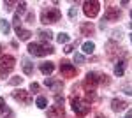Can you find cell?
I'll return each instance as SVG.
<instances>
[{
  "label": "cell",
  "instance_id": "obj_1",
  "mask_svg": "<svg viewBox=\"0 0 132 118\" xmlns=\"http://www.w3.org/2000/svg\"><path fill=\"white\" fill-rule=\"evenodd\" d=\"M28 53L34 57H46V55H53L55 48L48 46V44H37V42H30L28 44Z\"/></svg>",
  "mask_w": 132,
  "mask_h": 118
},
{
  "label": "cell",
  "instance_id": "obj_2",
  "mask_svg": "<svg viewBox=\"0 0 132 118\" xmlns=\"http://www.w3.org/2000/svg\"><path fill=\"white\" fill-rule=\"evenodd\" d=\"M14 65H16L14 57H11V55L2 57V58H0V78H2V79L7 78V76H9V72L14 69Z\"/></svg>",
  "mask_w": 132,
  "mask_h": 118
},
{
  "label": "cell",
  "instance_id": "obj_3",
  "mask_svg": "<svg viewBox=\"0 0 132 118\" xmlns=\"http://www.w3.org/2000/svg\"><path fill=\"white\" fill-rule=\"evenodd\" d=\"M71 104H72V111L76 113L78 118H85L88 113H90V104H88V102H83L81 99L74 97L71 100Z\"/></svg>",
  "mask_w": 132,
  "mask_h": 118
},
{
  "label": "cell",
  "instance_id": "obj_4",
  "mask_svg": "<svg viewBox=\"0 0 132 118\" xmlns=\"http://www.w3.org/2000/svg\"><path fill=\"white\" fill-rule=\"evenodd\" d=\"M62 18V12L56 7H48V9L42 11L41 14V21L44 25H48V23H56V21H60Z\"/></svg>",
  "mask_w": 132,
  "mask_h": 118
},
{
  "label": "cell",
  "instance_id": "obj_5",
  "mask_svg": "<svg viewBox=\"0 0 132 118\" xmlns=\"http://www.w3.org/2000/svg\"><path fill=\"white\" fill-rule=\"evenodd\" d=\"M12 27L16 30V34H18V37L21 41H28L32 37V32L30 30H25L21 27V20H20V14H14V18H12Z\"/></svg>",
  "mask_w": 132,
  "mask_h": 118
},
{
  "label": "cell",
  "instance_id": "obj_6",
  "mask_svg": "<svg viewBox=\"0 0 132 118\" xmlns=\"http://www.w3.org/2000/svg\"><path fill=\"white\" fill-rule=\"evenodd\" d=\"M99 81H101V78H99L95 72H88L86 78H85V81H83V88L86 90V92H93V90L97 88Z\"/></svg>",
  "mask_w": 132,
  "mask_h": 118
},
{
  "label": "cell",
  "instance_id": "obj_7",
  "mask_svg": "<svg viewBox=\"0 0 132 118\" xmlns=\"http://www.w3.org/2000/svg\"><path fill=\"white\" fill-rule=\"evenodd\" d=\"M83 11H85V14H86L88 18H95V16L99 14V11H101V4H99L97 0L85 2V4H83Z\"/></svg>",
  "mask_w": 132,
  "mask_h": 118
},
{
  "label": "cell",
  "instance_id": "obj_8",
  "mask_svg": "<svg viewBox=\"0 0 132 118\" xmlns=\"http://www.w3.org/2000/svg\"><path fill=\"white\" fill-rule=\"evenodd\" d=\"M60 72H62V76H65V78H72V76H76L78 69H76L72 64H69L67 60H62V64H60Z\"/></svg>",
  "mask_w": 132,
  "mask_h": 118
},
{
  "label": "cell",
  "instance_id": "obj_9",
  "mask_svg": "<svg viewBox=\"0 0 132 118\" xmlns=\"http://www.w3.org/2000/svg\"><path fill=\"white\" fill-rule=\"evenodd\" d=\"M12 97L16 99V100H20V102H23V104H30L32 102V97L28 95V92H25V90H14Z\"/></svg>",
  "mask_w": 132,
  "mask_h": 118
},
{
  "label": "cell",
  "instance_id": "obj_10",
  "mask_svg": "<svg viewBox=\"0 0 132 118\" xmlns=\"http://www.w3.org/2000/svg\"><path fill=\"white\" fill-rule=\"evenodd\" d=\"M63 115V106H51L48 108V118H62Z\"/></svg>",
  "mask_w": 132,
  "mask_h": 118
},
{
  "label": "cell",
  "instance_id": "obj_11",
  "mask_svg": "<svg viewBox=\"0 0 132 118\" xmlns=\"http://www.w3.org/2000/svg\"><path fill=\"white\" fill-rule=\"evenodd\" d=\"M120 18V11L116 9V7H109V9L104 12V20L106 21H114Z\"/></svg>",
  "mask_w": 132,
  "mask_h": 118
},
{
  "label": "cell",
  "instance_id": "obj_12",
  "mask_svg": "<svg viewBox=\"0 0 132 118\" xmlns=\"http://www.w3.org/2000/svg\"><path fill=\"white\" fill-rule=\"evenodd\" d=\"M127 102L125 100H122V99H113L111 100V109L113 111H116V113H120V111H123V109H127Z\"/></svg>",
  "mask_w": 132,
  "mask_h": 118
},
{
  "label": "cell",
  "instance_id": "obj_13",
  "mask_svg": "<svg viewBox=\"0 0 132 118\" xmlns=\"http://www.w3.org/2000/svg\"><path fill=\"white\" fill-rule=\"evenodd\" d=\"M39 69H41V72L44 74V76H50L51 72L55 70V64H53V62H42Z\"/></svg>",
  "mask_w": 132,
  "mask_h": 118
},
{
  "label": "cell",
  "instance_id": "obj_14",
  "mask_svg": "<svg viewBox=\"0 0 132 118\" xmlns=\"http://www.w3.org/2000/svg\"><path fill=\"white\" fill-rule=\"evenodd\" d=\"M44 85H46V86H50L53 92H58V90L62 88V81H55V79H51V78L44 79Z\"/></svg>",
  "mask_w": 132,
  "mask_h": 118
},
{
  "label": "cell",
  "instance_id": "obj_15",
  "mask_svg": "<svg viewBox=\"0 0 132 118\" xmlns=\"http://www.w3.org/2000/svg\"><path fill=\"white\" fill-rule=\"evenodd\" d=\"M21 67H23V72H25L27 76H30L32 72H34V64H32L28 58H23V60H21Z\"/></svg>",
  "mask_w": 132,
  "mask_h": 118
},
{
  "label": "cell",
  "instance_id": "obj_16",
  "mask_svg": "<svg viewBox=\"0 0 132 118\" xmlns=\"http://www.w3.org/2000/svg\"><path fill=\"white\" fill-rule=\"evenodd\" d=\"M79 30H81L83 35H92V34L95 32V27H93L92 23H83L81 27H79Z\"/></svg>",
  "mask_w": 132,
  "mask_h": 118
},
{
  "label": "cell",
  "instance_id": "obj_17",
  "mask_svg": "<svg viewBox=\"0 0 132 118\" xmlns=\"http://www.w3.org/2000/svg\"><path fill=\"white\" fill-rule=\"evenodd\" d=\"M37 35H39V39H41V41L46 42V41H51L53 32H51V30H39V32H37Z\"/></svg>",
  "mask_w": 132,
  "mask_h": 118
},
{
  "label": "cell",
  "instance_id": "obj_18",
  "mask_svg": "<svg viewBox=\"0 0 132 118\" xmlns=\"http://www.w3.org/2000/svg\"><path fill=\"white\" fill-rule=\"evenodd\" d=\"M123 72H125V62L120 60V62H116V65H114V74H116V76H123Z\"/></svg>",
  "mask_w": 132,
  "mask_h": 118
},
{
  "label": "cell",
  "instance_id": "obj_19",
  "mask_svg": "<svg viewBox=\"0 0 132 118\" xmlns=\"http://www.w3.org/2000/svg\"><path fill=\"white\" fill-rule=\"evenodd\" d=\"M0 32H2L4 35H7V34L11 32V25H9L7 20H0Z\"/></svg>",
  "mask_w": 132,
  "mask_h": 118
},
{
  "label": "cell",
  "instance_id": "obj_20",
  "mask_svg": "<svg viewBox=\"0 0 132 118\" xmlns=\"http://www.w3.org/2000/svg\"><path fill=\"white\" fill-rule=\"evenodd\" d=\"M35 106H37L39 109H46V108H48V99L42 97V95H41V97H37V100H35Z\"/></svg>",
  "mask_w": 132,
  "mask_h": 118
},
{
  "label": "cell",
  "instance_id": "obj_21",
  "mask_svg": "<svg viewBox=\"0 0 132 118\" xmlns=\"http://www.w3.org/2000/svg\"><path fill=\"white\" fill-rule=\"evenodd\" d=\"M93 49H95V44L93 42H85L83 44V53H86V55H92Z\"/></svg>",
  "mask_w": 132,
  "mask_h": 118
},
{
  "label": "cell",
  "instance_id": "obj_22",
  "mask_svg": "<svg viewBox=\"0 0 132 118\" xmlns=\"http://www.w3.org/2000/svg\"><path fill=\"white\" fill-rule=\"evenodd\" d=\"M56 41H58L60 44H65V42H69V34H65V32H60V34L56 35Z\"/></svg>",
  "mask_w": 132,
  "mask_h": 118
},
{
  "label": "cell",
  "instance_id": "obj_23",
  "mask_svg": "<svg viewBox=\"0 0 132 118\" xmlns=\"http://www.w3.org/2000/svg\"><path fill=\"white\" fill-rule=\"evenodd\" d=\"M7 111V104H5V99L0 97V115H4Z\"/></svg>",
  "mask_w": 132,
  "mask_h": 118
},
{
  "label": "cell",
  "instance_id": "obj_24",
  "mask_svg": "<svg viewBox=\"0 0 132 118\" xmlns=\"http://www.w3.org/2000/svg\"><path fill=\"white\" fill-rule=\"evenodd\" d=\"M25 9H27V2H20V4H18V12H16V14H23Z\"/></svg>",
  "mask_w": 132,
  "mask_h": 118
},
{
  "label": "cell",
  "instance_id": "obj_25",
  "mask_svg": "<svg viewBox=\"0 0 132 118\" xmlns=\"http://www.w3.org/2000/svg\"><path fill=\"white\" fill-rule=\"evenodd\" d=\"M74 62H76V64H85V57H83L81 53H76V55H74Z\"/></svg>",
  "mask_w": 132,
  "mask_h": 118
},
{
  "label": "cell",
  "instance_id": "obj_26",
  "mask_svg": "<svg viewBox=\"0 0 132 118\" xmlns=\"http://www.w3.org/2000/svg\"><path fill=\"white\" fill-rule=\"evenodd\" d=\"M11 85H21V83H23V78H20V76H16V78H12L9 81Z\"/></svg>",
  "mask_w": 132,
  "mask_h": 118
},
{
  "label": "cell",
  "instance_id": "obj_27",
  "mask_svg": "<svg viewBox=\"0 0 132 118\" xmlns=\"http://www.w3.org/2000/svg\"><path fill=\"white\" fill-rule=\"evenodd\" d=\"M55 102H56V104H58V106H63V97H62V95H58V93H56V95H55Z\"/></svg>",
  "mask_w": 132,
  "mask_h": 118
},
{
  "label": "cell",
  "instance_id": "obj_28",
  "mask_svg": "<svg viewBox=\"0 0 132 118\" xmlns=\"http://www.w3.org/2000/svg\"><path fill=\"white\" fill-rule=\"evenodd\" d=\"M86 100H95V93H93V92H86Z\"/></svg>",
  "mask_w": 132,
  "mask_h": 118
},
{
  "label": "cell",
  "instance_id": "obj_29",
  "mask_svg": "<svg viewBox=\"0 0 132 118\" xmlns=\"http://www.w3.org/2000/svg\"><path fill=\"white\" fill-rule=\"evenodd\" d=\"M30 92H39V85H37V83H32L30 85Z\"/></svg>",
  "mask_w": 132,
  "mask_h": 118
},
{
  "label": "cell",
  "instance_id": "obj_30",
  "mask_svg": "<svg viewBox=\"0 0 132 118\" xmlns=\"http://www.w3.org/2000/svg\"><path fill=\"white\" fill-rule=\"evenodd\" d=\"M74 16H76V9L71 7V9H69V18H74Z\"/></svg>",
  "mask_w": 132,
  "mask_h": 118
},
{
  "label": "cell",
  "instance_id": "obj_31",
  "mask_svg": "<svg viewBox=\"0 0 132 118\" xmlns=\"http://www.w3.org/2000/svg\"><path fill=\"white\" fill-rule=\"evenodd\" d=\"M72 49H74V48H72L71 44H67V46H65V49H63V51H65V53H72Z\"/></svg>",
  "mask_w": 132,
  "mask_h": 118
},
{
  "label": "cell",
  "instance_id": "obj_32",
  "mask_svg": "<svg viewBox=\"0 0 132 118\" xmlns=\"http://www.w3.org/2000/svg\"><path fill=\"white\" fill-rule=\"evenodd\" d=\"M125 118H132V109L129 111V113H127V115H125Z\"/></svg>",
  "mask_w": 132,
  "mask_h": 118
},
{
  "label": "cell",
  "instance_id": "obj_33",
  "mask_svg": "<svg viewBox=\"0 0 132 118\" xmlns=\"http://www.w3.org/2000/svg\"><path fill=\"white\" fill-rule=\"evenodd\" d=\"M125 93H129V95H132V90H129V88H125Z\"/></svg>",
  "mask_w": 132,
  "mask_h": 118
},
{
  "label": "cell",
  "instance_id": "obj_34",
  "mask_svg": "<svg viewBox=\"0 0 132 118\" xmlns=\"http://www.w3.org/2000/svg\"><path fill=\"white\" fill-rule=\"evenodd\" d=\"M95 118H106V116H102V115H97V116H95Z\"/></svg>",
  "mask_w": 132,
  "mask_h": 118
},
{
  "label": "cell",
  "instance_id": "obj_35",
  "mask_svg": "<svg viewBox=\"0 0 132 118\" xmlns=\"http://www.w3.org/2000/svg\"><path fill=\"white\" fill-rule=\"evenodd\" d=\"M0 55H2V44H0ZM0 58H2V57H0Z\"/></svg>",
  "mask_w": 132,
  "mask_h": 118
},
{
  "label": "cell",
  "instance_id": "obj_36",
  "mask_svg": "<svg viewBox=\"0 0 132 118\" xmlns=\"http://www.w3.org/2000/svg\"><path fill=\"white\" fill-rule=\"evenodd\" d=\"M130 42H132V34H130Z\"/></svg>",
  "mask_w": 132,
  "mask_h": 118
},
{
  "label": "cell",
  "instance_id": "obj_37",
  "mask_svg": "<svg viewBox=\"0 0 132 118\" xmlns=\"http://www.w3.org/2000/svg\"><path fill=\"white\" fill-rule=\"evenodd\" d=\"M130 18H132V12H130Z\"/></svg>",
  "mask_w": 132,
  "mask_h": 118
}]
</instances>
